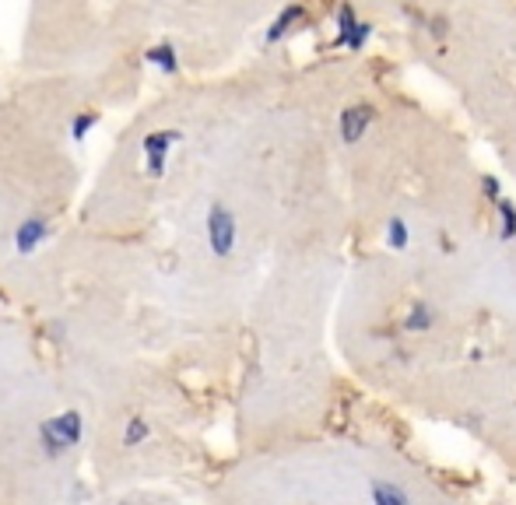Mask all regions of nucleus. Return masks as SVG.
<instances>
[{"label": "nucleus", "instance_id": "f8f14e48", "mask_svg": "<svg viewBox=\"0 0 516 505\" xmlns=\"http://www.w3.org/2000/svg\"><path fill=\"white\" fill-rule=\"evenodd\" d=\"M481 190L488 193V200H492V204H499V200H502V186H499V179H495V176L481 179Z\"/></svg>", "mask_w": 516, "mask_h": 505}, {"label": "nucleus", "instance_id": "6e6552de", "mask_svg": "<svg viewBox=\"0 0 516 505\" xmlns=\"http://www.w3.org/2000/svg\"><path fill=\"white\" fill-rule=\"evenodd\" d=\"M383 242H387V249H394V253H404V249L411 246V225L404 218H390L387 228H383Z\"/></svg>", "mask_w": 516, "mask_h": 505}, {"label": "nucleus", "instance_id": "0eeeda50", "mask_svg": "<svg viewBox=\"0 0 516 505\" xmlns=\"http://www.w3.org/2000/svg\"><path fill=\"white\" fill-rule=\"evenodd\" d=\"M432 327H436V313H432V306H425V302L411 306L408 316H404V330H408V334H429Z\"/></svg>", "mask_w": 516, "mask_h": 505}, {"label": "nucleus", "instance_id": "9b49d317", "mask_svg": "<svg viewBox=\"0 0 516 505\" xmlns=\"http://www.w3.org/2000/svg\"><path fill=\"white\" fill-rule=\"evenodd\" d=\"M151 439V425L144 418H130L127 421V428H123V446L127 449H134V446H141V442H148Z\"/></svg>", "mask_w": 516, "mask_h": 505}, {"label": "nucleus", "instance_id": "f257e3e1", "mask_svg": "<svg viewBox=\"0 0 516 505\" xmlns=\"http://www.w3.org/2000/svg\"><path fill=\"white\" fill-rule=\"evenodd\" d=\"M155 36L158 0H29L22 74L74 78L106 102H127L141 92Z\"/></svg>", "mask_w": 516, "mask_h": 505}, {"label": "nucleus", "instance_id": "20e7f679", "mask_svg": "<svg viewBox=\"0 0 516 505\" xmlns=\"http://www.w3.org/2000/svg\"><path fill=\"white\" fill-rule=\"evenodd\" d=\"M341 141L348 144H359L362 137H366V130L373 127V109L369 106H352V109H344L341 113Z\"/></svg>", "mask_w": 516, "mask_h": 505}, {"label": "nucleus", "instance_id": "39448f33", "mask_svg": "<svg viewBox=\"0 0 516 505\" xmlns=\"http://www.w3.org/2000/svg\"><path fill=\"white\" fill-rule=\"evenodd\" d=\"M369 502L373 505H411V495L390 477H373L369 481Z\"/></svg>", "mask_w": 516, "mask_h": 505}, {"label": "nucleus", "instance_id": "9d476101", "mask_svg": "<svg viewBox=\"0 0 516 505\" xmlns=\"http://www.w3.org/2000/svg\"><path fill=\"white\" fill-rule=\"evenodd\" d=\"M495 207H499V221H502L499 239H502V242L516 239V204H513V200H509V197H502Z\"/></svg>", "mask_w": 516, "mask_h": 505}, {"label": "nucleus", "instance_id": "1a4fd4ad", "mask_svg": "<svg viewBox=\"0 0 516 505\" xmlns=\"http://www.w3.org/2000/svg\"><path fill=\"white\" fill-rule=\"evenodd\" d=\"M57 428H60V435H64V442L67 446H78L81 442V435H85V418H81V411H64V414H57Z\"/></svg>", "mask_w": 516, "mask_h": 505}, {"label": "nucleus", "instance_id": "f03ea898", "mask_svg": "<svg viewBox=\"0 0 516 505\" xmlns=\"http://www.w3.org/2000/svg\"><path fill=\"white\" fill-rule=\"evenodd\" d=\"M204 242L215 260H229L239 246V218L225 197H211L204 207Z\"/></svg>", "mask_w": 516, "mask_h": 505}, {"label": "nucleus", "instance_id": "423d86ee", "mask_svg": "<svg viewBox=\"0 0 516 505\" xmlns=\"http://www.w3.org/2000/svg\"><path fill=\"white\" fill-rule=\"evenodd\" d=\"M39 449H43L50 460H57V456H64L67 449V442H64V435H60V428H57V418H46V421H39Z\"/></svg>", "mask_w": 516, "mask_h": 505}, {"label": "nucleus", "instance_id": "7ed1b4c3", "mask_svg": "<svg viewBox=\"0 0 516 505\" xmlns=\"http://www.w3.org/2000/svg\"><path fill=\"white\" fill-rule=\"evenodd\" d=\"M337 25H341L337 43H341L344 50H366L369 36H373V25L362 22V18L355 15L352 4H341V11H337Z\"/></svg>", "mask_w": 516, "mask_h": 505}]
</instances>
